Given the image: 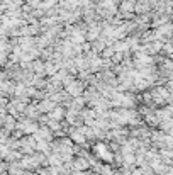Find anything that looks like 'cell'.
<instances>
[{"label": "cell", "instance_id": "obj_1", "mask_svg": "<svg viewBox=\"0 0 173 175\" xmlns=\"http://www.w3.org/2000/svg\"><path fill=\"white\" fill-rule=\"evenodd\" d=\"M99 34H100V27H99V25H92V27H90V31L86 32L88 39H97V38H99Z\"/></svg>", "mask_w": 173, "mask_h": 175}]
</instances>
